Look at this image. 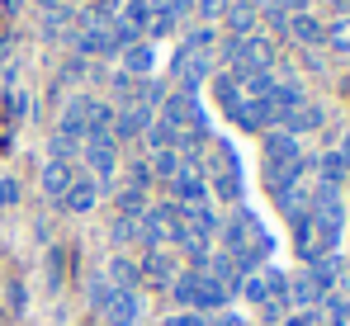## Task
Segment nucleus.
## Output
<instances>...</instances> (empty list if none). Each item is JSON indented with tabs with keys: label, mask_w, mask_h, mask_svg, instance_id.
Instances as JSON below:
<instances>
[{
	"label": "nucleus",
	"mask_w": 350,
	"mask_h": 326,
	"mask_svg": "<svg viewBox=\"0 0 350 326\" xmlns=\"http://www.w3.org/2000/svg\"><path fill=\"white\" fill-rule=\"evenodd\" d=\"M175 298H180L185 308H194V312H213V308L228 303V288H223L208 270H189L180 284H175Z\"/></svg>",
	"instance_id": "nucleus-1"
},
{
	"label": "nucleus",
	"mask_w": 350,
	"mask_h": 326,
	"mask_svg": "<svg viewBox=\"0 0 350 326\" xmlns=\"http://www.w3.org/2000/svg\"><path fill=\"white\" fill-rule=\"evenodd\" d=\"M95 303L105 308V322L109 326H137V317H142L133 288H109V284H100V288H95Z\"/></svg>",
	"instance_id": "nucleus-2"
},
{
	"label": "nucleus",
	"mask_w": 350,
	"mask_h": 326,
	"mask_svg": "<svg viewBox=\"0 0 350 326\" xmlns=\"http://www.w3.org/2000/svg\"><path fill=\"white\" fill-rule=\"evenodd\" d=\"M85 161H90V170L100 175V180H109L118 170V147L114 137H85Z\"/></svg>",
	"instance_id": "nucleus-3"
},
{
	"label": "nucleus",
	"mask_w": 350,
	"mask_h": 326,
	"mask_svg": "<svg viewBox=\"0 0 350 326\" xmlns=\"http://www.w3.org/2000/svg\"><path fill=\"white\" fill-rule=\"evenodd\" d=\"M95 199H100V185H95L90 175H76V180L66 185V194H62V208H66V213H90Z\"/></svg>",
	"instance_id": "nucleus-4"
},
{
	"label": "nucleus",
	"mask_w": 350,
	"mask_h": 326,
	"mask_svg": "<svg viewBox=\"0 0 350 326\" xmlns=\"http://www.w3.org/2000/svg\"><path fill=\"white\" fill-rule=\"evenodd\" d=\"M171 185H175V199H180L185 208H194V204H204V199H208V185H204V175H199L194 165H180Z\"/></svg>",
	"instance_id": "nucleus-5"
},
{
	"label": "nucleus",
	"mask_w": 350,
	"mask_h": 326,
	"mask_svg": "<svg viewBox=\"0 0 350 326\" xmlns=\"http://www.w3.org/2000/svg\"><path fill=\"white\" fill-rule=\"evenodd\" d=\"M71 180H76V170H71V161H57V157H53V161L43 165V194H53V199H62Z\"/></svg>",
	"instance_id": "nucleus-6"
},
{
	"label": "nucleus",
	"mask_w": 350,
	"mask_h": 326,
	"mask_svg": "<svg viewBox=\"0 0 350 326\" xmlns=\"http://www.w3.org/2000/svg\"><path fill=\"white\" fill-rule=\"evenodd\" d=\"M265 161H270V165H289V161H298V147H293L289 133H275V137L265 142Z\"/></svg>",
	"instance_id": "nucleus-7"
},
{
	"label": "nucleus",
	"mask_w": 350,
	"mask_h": 326,
	"mask_svg": "<svg viewBox=\"0 0 350 326\" xmlns=\"http://www.w3.org/2000/svg\"><path fill=\"white\" fill-rule=\"evenodd\" d=\"M142 274H147V279H157V284H171V256H166V251H152V256H147V265H142Z\"/></svg>",
	"instance_id": "nucleus-8"
},
{
	"label": "nucleus",
	"mask_w": 350,
	"mask_h": 326,
	"mask_svg": "<svg viewBox=\"0 0 350 326\" xmlns=\"http://www.w3.org/2000/svg\"><path fill=\"white\" fill-rule=\"evenodd\" d=\"M265 57H270V48H265V43H256V38H251V43H237L232 62H241V66H260V62H265Z\"/></svg>",
	"instance_id": "nucleus-9"
},
{
	"label": "nucleus",
	"mask_w": 350,
	"mask_h": 326,
	"mask_svg": "<svg viewBox=\"0 0 350 326\" xmlns=\"http://www.w3.org/2000/svg\"><path fill=\"white\" fill-rule=\"evenodd\" d=\"M152 170H157L161 180H175V170H180V157H175L171 147H166V152H157V157H152Z\"/></svg>",
	"instance_id": "nucleus-10"
},
{
	"label": "nucleus",
	"mask_w": 350,
	"mask_h": 326,
	"mask_svg": "<svg viewBox=\"0 0 350 326\" xmlns=\"http://www.w3.org/2000/svg\"><path fill=\"white\" fill-rule=\"evenodd\" d=\"M109 274H114V284H118V288H128V284L137 279V270H133V265H128L123 256H114V260H109Z\"/></svg>",
	"instance_id": "nucleus-11"
},
{
	"label": "nucleus",
	"mask_w": 350,
	"mask_h": 326,
	"mask_svg": "<svg viewBox=\"0 0 350 326\" xmlns=\"http://www.w3.org/2000/svg\"><path fill=\"white\" fill-rule=\"evenodd\" d=\"M128 71H152V48H128Z\"/></svg>",
	"instance_id": "nucleus-12"
},
{
	"label": "nucleus",
	"mask_w": 350,
	"mask_h": 326,
	"mask_svg": "<svg viewBox=\"0 0 350 326\" xmlns=\"http://www.w3.org/2000/svg\"><path fill=\"white\" fill-rule=\"evenodd\" d=\"M19 199V185L14 180H0V204H14Z\"/></svg>",
	"instance_id": "nucleus-13"
},
{
	"label": "nucleus",
	"mask_w": 350,
	"mask_h": 326,
	"mask_svg": "<svg viewBox=\"0 0 350 326\" xmlns=\"http://www.w3.org/2000/svg\"><path fill=\"white\" fill-rule=\"evenodd\" d=\"M332 43H336V48H350V19L336 29V33H332Z\"/></svg>",
	"instance_id": "nucleus-14"
},
{
	"label": "nucleus",
	"mask_w": 350,
	"mask_h": 326,
	"mask_svg": "<svg viewBox=\"0 0 350 326\" xmlns=\"http://www.w3.org/2000/svg\"><path fill=\"white\" fill-rule=\"evenodd\" d=\"M166 326H204V317H199V312H185V317H175V322H166Z\"/></svg>",
	"instance_id": "nucleus-15"
},
{
	"label": "nucleus",
	"mask_w": 350,
	"mask_h": 326,
	"mask_svg": "<svg viewBox=\"0 0 350 326\" xmlns=\"http://www.w3.org/2000/svg\"><path fill=\"white\" fill-rule=\"evenodd\" d=\"M346 90H350V81H346Z\"/></svg>",
	"instance_id": "nucleus-16"
}]
</instances>
